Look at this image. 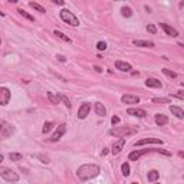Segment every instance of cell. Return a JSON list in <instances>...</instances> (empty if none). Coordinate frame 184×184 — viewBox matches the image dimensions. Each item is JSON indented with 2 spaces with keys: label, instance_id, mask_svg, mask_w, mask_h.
<instances>
[{
  "label": "cell",
  "instance_id": "6da1fadb",
  "mask_svg": "<svg viewBox=\"0 0 184 184\" xmlns=\"http://www.w3.org/2000/svg\"><path fill=\"white\" fill-rule=\"evenodd\" d=\"M99 173H101V170H99V167L96 164H84L78 168L76 175H78V178L81 181H86V180L95 178Z\"/></svg>",
  "mask_w": 184,
  "mask_h": 184
},
{
  "label": "cell",
  "instance_id": "7a4b0ae2",
  "mask_svg": "<svg viewBox=\"0 0 184 184\" xmlns=\"http://www.w3.org/2000/svg\"><path fill=\"white\" fill-rule=\"evenodd\" d=\"M148 152H158V154H164V156H167V157L171 156V152L165 151V150H151V148H150V150H135V151L130 152L128 160H130V161H137L140 157L145 156V154H148Z\"/></svg>",
  "mask_w": 184,
  "mask_h": 184
},
{
  "label": "cell",
  "instance_id": "3957f363",
  "mask_svg": "<svg viewBox=\"0 0 184 184\" xmlns=\"http://www.w3.org/2000/svg\"><path fill=\"white\" fill-rule=\"evenodd\" d=\"M61 19L65 22V23H68L69 26H78L79 24V20L76 19V16L72 12H69L68 9H62L61 10Z\"/></svg>",
  "mask_w": 184,
  "mask_h": 184
},
{
  "label": "cell",
  "instance_id": "277c9868",
  "mask_svg": "<svg viewBox=\"0 0 184 184\" xmlns=\"http://www.w3.org/2000/svg\"><path fill=\"white\" fill-rule=\"evenodd\" d=\"M135 130H132L130 127H118V128H112L109 131V135H114V137H118V138H124L130 135V134H134Z\"/></svg>",
  "mask_w": 184,
  "mask_h": 184
},
{
  "label": "cell",
  "instance_id": "5b68a950",
  "mask_svg": "<svg viewBox=\"0 0 184 184\" xmlns=\"http://www.w3.org/2000/svg\"><path fill=\"white\" fill-rule=\"evenodd\" d=\"M0 175L3 177V180L10 181V183H16V181L19 180V174H17V173H14L13 170L6 168V167H2V168H0Z\"/></svg>",
  "mask_w": 184,
  "mask_h": 184
},
{
  "label": "cell",
  "instance_id": "8992f818",
  "mask_svg": "<svg viewBox=\"0 0 184 184\" xmlns=\"http://www.w3.org/2000/svg\"><path fill=\"white\" fill-rule=\"evenodd\" d=\"M89 111H91V104L89 102H84V104H81L79 109H78V118L85 119L86 117L89 115Z\"/></svg>",
  "mask_w": 184,
  "mask_h": 184
},
{
  "label": "cell",
  "instance_id": "52a82bcc",
  "mask_svg": "<svg viewBox=\"0 0 184 184\" xmlns=\"http://www.w3.org/2000/svg\"><path fill=\"white\" fill-rule=\"evenodd\" d=\"M65 132H66V125H65V124H61V125L58 127V130H56L55 132H53L52 137L49 138V140H51L52 142L59 141V140H61V138L63 137V134H65Z\"/></svg>",
  "mask_w": 184,
  "mask_h": 184
},
{
  "label": "cell",
  "instance_id": "ba28073f",
  "mask_svg": "<svg viewBox=\"0 0 184 184\" xmlns=\"http://www.w3.org/2000/svg\"><path fill=\"white\" fill-rule=\"evenodd\" d=\"M13 132H14V127H13V125H10V124H6V121H2V131H0L2 137H3V138H7V137H10Z\"/></svg>",
  "mask_w": 184,
  "mask_h": 184
},
{
  "label": "cell",
  "instance_id": "9c48e42d",
  "mask_svg": "<svg viewBox=\"0 0 184 184\" xmlns=\"http://www.w3.org/2000/svg\"><path fill=\"white\" fill-rule=\"evenodd\" d=\"M9 99H10V91L6 86H2L0 88V104L5 107V105L9 104Z\"/></svg>",
  "mask_w": 184,
  "mask_h": 184
},
{
  "label": "cell",
  "instance_id": "30bf717a",
  "mask_svg": "<svg viewBox=\"0 0 184 184\" xmlns=\"http://www.w3.org/2000/svg\"><path fill=\"white\" fill-rule=\"evenodd\" d=\"M128 115H132V117H137V118H144L147 115L145 109H141V108H130L127 111Z\"/></svg>",
  "mask_w": 184,
  "mask_h": 184
},
{
  "label": "cell",
  "instance_id": "8fae6325",
  "mask_svg": "<svg viewBox=\"0 0 184 184\" xmlns=\"http://www.w3.org/2000/svg\"><path fill=\"white\" fill-rule=\"evenodd\" d=\"M160 26H161V29L164 30L168 36H173V38H175V36H178V30L177 29H174V28H171L170 24H167V23H160Z\"/></svg>",
  "mask_w": 184,
  "mask_h": 184
},
{
  "label": "cell",
  "instance_id": "7c38bea8",
  "mask_svg": "<svg viewBox=\"0 0 184 184\" xmlns=\"http://www.w3.org/2000/svg\"><path fill=\"white\" fill-rule=\"evenodd\" d=\"M144 144H163V140H160V138H144V140H140V141L135 142V147L144 145Z\"/></svg>",
  "mask_w": 184,
  "mask_h": 184
},
{
  "label": "cell",
  "instance_id": "4fadbf2b",
  "mask_svg": "<svg viewBox=\"0 0 184 184\" xmlns=\"http://www.w3.org/2000/svg\"><path fill=\"white\" fill-rule=\"evenodd\" d=\"M124 145H125V138H119L118 141H115L112 145V154H119L122 151Z\"/></svg>",
  "mask_w": 184,
  "mask_h": 184
},
{
  "label": "cell",
  "instance_id": "5bb4252c",
  "mask_svg": "<svg viewBox=\"0 0 184 184\" xmlns=\"http://www.w3.org/2000/svg\"><path fill=\"white\" fill-rule=\"evenodd\" d=\"M124 104H138L140 102V96H135V95H130V94H125L122 95L121 98Z\"/></svg>",
  "mask_w": 184,
  "mask_h": 184
},
{
  "label": "cell",
  "instance_id": "9a60e30c",
  "mask_svg": "<svg viewBox=\"0 0 184 184\" xmlns=\"http://www.w3.org/2000/svg\"><path fill=\"white\" fill-rule=\"evenodd\" d=\"M94 109H95V114L98 115V117H105L107 115V109H105L104 104H101V102H96L94 105Z\"/></svg>",
  "mask_w": 184,
  "mask_h": 184
},
{
  "label": "cell",
  "instance_id": "2e32d148",
  "mask_svg": "<svg viewBox=\"0 0 184 184\" xmlns=\"http://www.w3.org/2000/svg\"><path fill=\"white\" fill-rule=\"evenodd\" d=\"M115 68L119 69V71H122V72H130V71H131V65L127 63V62H122V61H117V62H115Z\"/></svg>",
  "mask_w": 184,
  "mask_h": 184
},
{
  "label": "cell",
  "instance_id": "e0dca14e",
  "mask_svg": "<svg viewBox=\"0 0 184 184\" xmlns=\"http://www.w3.org/2000/svg\"><path fill=\"white\" fill-rule=\"evenodd\" d=\"M168 122V117L164 115V114H156V124L158 127H163Z\"/></svg>",
  "mask_w": 184,
  "mask_h": 184
},
{
  "label": "cell",
  "instance_id": "ac0fdd59",
  "mask_svg": "<svg viewBox=\"0 0 184 184\" xmlns=\"http://www.w3.org/2000/svg\"><path fill=\"white\" fill-rule=\"evenodd\" d=\"M145 85L148 86V88H161L163 84H161V81L156 79V78H148V79L145 81Z\"/></svg>",
  "mask_w": 184,
  "mask_h": 184
},
{
  "label": "cell",
  "instance_id": "d6986e66",
  "mask_svg": "<svg viewBox=\"0 0 184 184\" xmlns=\"http://www.w3.org/2000/svg\"><path fill=\"white\" fill-rule=\"evenodd\" d=\"M170 111H171V114L173 115H175L178 119H183L184 118V111L180 107H175V105H171L170 107Z\"/></svg>",
  "mask_w": 184,
  "mask_h": 184
},
{
  "label": "cell",
  "instance_id": "ffe728a7",
  "mask_svg": "<svg viewBox=\"0 0 184 184\" xmlns=\"http://www.w3.org/2000/svg\"><path fill=\"white\" fill-rule=\"evenodd\" d=\"M134 45L135 46H141V47H154L156 43L151 42V40H134Z\"/></svg>",
  "mask_w": 184,
  "mask_h": 184
},
{
  "label": "cell",
  "instance_id": "44dd1931",
  "mask_svg": "<svg viewBox=\"0 0 184 184\" xmlns=\"http://www.w3.org/2000/svg\"><path fill=\"white\" fill-rule=\"evenodd\" d=\"M47 99H49V101H51V104H53V105H58V104H59V101H61L59 96L55 95L53 92H47Z\"/></svg>",
  "mask_w": 184,
  "mask_h": 184
},
{
  "label": "cell",
  "instance_id": "7402d4cb",
  "mask_svg": "<svg viewBox=\"0 0 184 184\" xmlns=\"http://www.w3.org/2000/svg\"><path fill=\"white\" fill-rule=\"evenodd\" d=\"M55 35H56L58 38L61 39V40H63V42H68V43H72V40L71 39H69V36H66L65 33H62V32H59V30H55Z\"/></svg>",
  "mask_w": 184,
  "mask_h": 184
},
{
  "label": "cell",
  "instance_id": "603a6c76",
  "mask_svg": "<svg viewBox=\"0 0 184 184\" xmlns=\"http://www.w3.org/2000/svg\"><path fill=\"white\" fill-rule=\"evenodd\" d=\"M158 177H160V173L157 170H151L148 173V180H150V181H157Z\"/></svg>",
  "mask_w": 184,
  "mask_h": 184
},
{
  "label": "cell",
  "instance_id": "cb8c5ba5",
  "mask_svg": "<svg viewBox=\"0 0 184 184\" xmlns=\"http://www.w3.org/2000/svg\"><path fill=\"white\" fill-rule=\"evenodd\" d=\"M9 158L12 161H20L22 158H23V154H20V152H10Z\"/></svg>",
  "mask_w": 184,
  "mask_h": 184
},
{
  "label": "cell",
  "instance_id": "d4e9b609",
  "mask_svg": "<svg viewBox=\"0 0 184 184\" xmlns=\"http://www.w3.org/2000/svg\"><path fill=\"white\" fill-rule=\"evenodd\" d=\"M121 14H122L124 17H131L132 16V10L128 7V6H124L122 9H121Z\"/></svg>",
  "mask_w": 184,
  "mask_h": 184
},
{
  "label": "cell",
  "instance_id": "484cf974",
  "mask_svg": "<svg viewBox=\"0 0 184 184\" xmlns=\"http://www.w3.org/2000/svg\"><path fill=\"white\" fill-rule=\"evenodd\" d=\"M121 171H122V174L125 175V177H128L130 175V165H128V163H122V165H121Z\"/></svg>",
  "mask_w": 184,
  "mask_h": 184
},
{
  "label": "cell",
  "instance_id": "4316f807",
  "mask_svg": "<svg viewBox=\"0 0 184 184\" xmlns=\"http://www.w3.org/2000/svg\"><path fill=\"white\" fill-rule=\"evenodd\" d=\"M29 6H30V7H33L35 10H38V12H40V13H45V12H46V10L43 9L42 6L38 5V3H35V2H30V3H29Z\"/></svg>",
  "mask_w": 184,
  "mask_h": 184
},
{
  "label": "cell",
  "instance_id": "83f0119b",
  "mask_svg": "<svg viewBox=\"0 0 184 184\" xmlns=\"http://www.w3.org/2000/svg\"><path fill=\"white\" fill-rule=\"evenodd\" d=\"M53 125H55V124L53 122H51V121H49V122H45V125H43V130H42V132L43 134H47V132L51 131V130H52L53 128Z\"/></svg>",
  "mask_w": 184,
  "mask_h": 184
},
{
  "label": "cell",
  "instance_id": "f1b7e54d",
  "mask_svg": "<svg viewBox=\"0 0 184 184\" xmlns=\"http://www.w3.org/2000/svg\"><path fill=\"white\" fill-rule=\"evenodd\" d=\"M17 12H19V13L22 14L23 17H26V19H28V20H30V22H35V17H33V16H30V14H29L28 12H24L23 9H19V10H17Z\"/></svg>",
  "mask_w": 184,
  "mask_h": 184
},
{
  "label": "cell",
  "instance_id": "f546056e",
  "mask_svg": "<svg viewBox=\"0 0 184 184\" xmlns=\"http://www.w3.org/2000/svg\"><path fill=\"white\" fill-rule=\"evenodd\" d=\"M152 102H154V104H170V99L168 98H154Z\"/></svg>",
  "mask_w": 184,
  "mask_h": 184
},
{
  "label": "cell",
  "instance_id": "4dcf8cb0",
  "mask_svg": "<svg viewBox=\"0 0 184 184\" xmlns=\"http://www.w3.org/2000/svg\"><path fill=\"white\" fill-rule=\"evenodd\" d=\"M59 99H61L62 102L68 107V108H71V101L68 99V96H65V95H59Z\"/></svg>",
  "mask_w": 184,
  "mask_h": 184
},
{
  "label": "cell",
  "instance_id": "1f68e13d",
  "mask_svg": "<svg viewBox=\"0 0 184 184\" xmlns=\"http://www.w3.org/2000/svg\"><path fill=\"white\" fill-rule=\"evenodd\" d=\"M163 71V73H165L167 76H170V78H177V73L173 71H170V69H161Z\"/></svg>",
  "mask_w": 184,
  "mask_h": 184
},
{
  "label": "cell",
  "instance_id": "d6a6232c",
  "mask_svg": "<svg viewBox=\"0 0 184 184\" xmlns=\"http://www.w3.org/2000/svg\"><path fill=\"white\" fill-rule=\"evenodd\" d=\"M36 158H39V160L42 161V163H45V164H49V163H51L49 157H45V156H42V154H36Z\"/></svg>",
  "mask_w": 184,
  "mask_h": 184
},
{
  "label": "cell",
  "instance_id": "836d02e7",
  "mask_svg": "<svg viewBox=\"0 0 184 184\" xmlns=\"http://www.w3.org/2000/svg\"><path fill=\"white\" fill-rule=\"evenodd\" d=\"M147 32L152 33V35H156V33H157V28L154 26V24H147Z\"/></svg>",
  "mask_w": 184,
  "mask_h": 184
},
{
  "label": "cell",
  "instance_id": "e575fe53",
  "mask_svg": "<svg viewBox=\"0 0 184 184\" xmlns=\"http://www.w3.org/2000/svg\"><path fill=\"white\" fill-rule=\"evenodd\" d=\"M96 49H98V51H105V49H107V43L105 42H98L96 43Z\"/></svg>",
  "mask_w": 184,
  "mask_h": 184
},
{
  "label": "cell",
  "instance_id": "d590c367",
  "mask_svg": "<svg viewBox=\"0 0 184 184\" xmlns=\"http://www.w3.org/2000/svg\"><path fill=\"white\" fill-rule=\"evenodd\" d=\"M119 122V118L118 117H115V115H114L112 118H111V124H112V125H115V124H118Z\"/></svg>",
  "mask_w": 184,
  "mask_h": 184
},
{
  "label": "cell",
  "instance_id": "8d00e7d4",
  "mask_svg": "<svg viewBox=\"0 0 184 184\" xmlns=\"http://www.w3.org/2000/svg\"><path fill=\"white\" fill-rule=\"evenodd\" d=\"M53 3H55V5H61V6L65 5V2H62V0H53Z\"/></svg>",
  "mask_w": 184,
  "mask_h": 184
},
{
  "label": "cell",
  "instance_id": "74e56055",
  "mask_svg": "<svg viewBox=\"0 0 184 184\" xmlns=\"http://www.w3.org/2000/svg\"><path fill=\"white\" fill-rule=\"evenodd\" d=\"M56 58H58V59H59V61H61V62H65V61H66V58L63 56V55H58Z\"/></svg>",
  "mask_w": 184,
  "mask_h": 184
},
{
  "label": "cell",
  "instance_id": "f35d334b",
  "mask_svg": "<svg viewBox=\"0 0 184 184\" xmlns=\"http://www.w3.org/2000/svg\"><path fill=\"white\" fill-rule=\"evenodd\" d=\"M177 96H178V98H184V91H178V92H177Z\"/></svg>",
  "mask_w": 184,
  "mask_h": 184
},
{
  "label": "cell",
  "instance_id": "ab89813d",
  "mask_svg": "<svg viewBox=\"0 0 184 184\" xmlns=\"http://www.w3.org/2000/svg\"><path fill=\"white\" fill-rule=\"evenodd\" d=\"M94 69H95L96 72H102V68H101V66H98V65L94 66Z\"/></svg>",
  "mask_w": 184,
  "mask_h": 184
},
{
  "label": "cell",
  "instance_id": "60d3db41",
  "mask_svg": "<svg viewBox=\"0 0 184 184\" xmlns=\"http://www.w3.org/2000/svg\"><path fill=\"white\" fill-rule=\"evenodd\" d=\"M178 157H181V158H184V151H178Z\"/></svg>",
  "mask_w": 184,
  "mask_h": 184
},
{
  "label": "cell",
  "instance_id": "b9f144b4",
  "mask_svg": "<svg viewBox=\"0 0 184 184\" xmlns=\"http://www.w3.org/2000/svg\"><path fill=\"white\" fill-rule=\"evenodd\" d=\"M180 46H184V43H180Z\"/></svg>",
  "mask_w": 184,
  "mask_h": 184
},
{
  "label": "cell",
  "instance_id": "7bdbcfd3",
  "mask_svg": "<svg viewBox=\"0 0 184 184\" xmlns=\"http://www.w3.org/2000/svg\"><path fill=\"white\" fill-rule=\"evenodd\" d=\"M131 184H138V183H131Z\"/></svg>",
  "mask_w": 184,
  "mask_h": 184
},
{
  "label": "cell",
  "instance_id": "ee69618b",
  "mask_svg": "<svg viewBox=\"0 0 184 184\" xmlns=\"http://www.w3.org/2000/svg\"><path fill=\"white\" fill-rule=\"evenodd\" d=\"M154 184H160V183H154Z\"/></svg>",
  "mask_w": 184,
  "mask_h": 184
}]
</instances>
